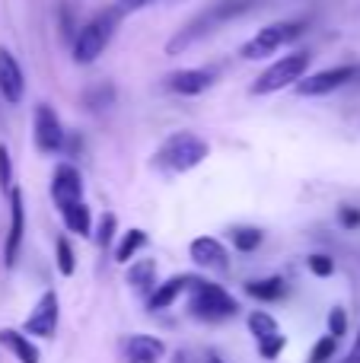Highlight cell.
<instances>
[{
  "label": "cell",
  "mask_w": 360,
  "mask_h": 363,
  "mask_svg": "<svg viewBox=\"0 0 360 363\" xmlns=\"http://www.w3.org/2000/svg\"><path fill=\"white\" fill-rule=\"evenodd\" d=\"M57 16H61V35L67 38V42H74V35H77V23H74V13H70V6H67V4H61Z\"/></svg>",
  "instance_id": "1f68e13d"
},
{
  "label": "cell",
  "mask_w": 360,
  "mask_h": 363,
  "mask_svg": "<svg viewBox=\"0 0 360 363\" xmlns=\"http://www.w3.org/2000/svg\"><path fill=\"white\" fill-rule=\"evenodd\" d=\"M118 23H121V13L115 10V6L89 19V23L74 35V61H77V64H93V61H99V55L108 48V42H112L115 29H118Z\"/></svg>",
  "instance_id": "277c9868"
},
{
  "label": "cell",
  "mask_w": 360,
  "mask_h": 363,
  "mask_svg": "<svg viewBox=\"0 0 360 363\" xmlns=\"http://www.w3.org/2000/svg\"><path fill=\"white\" fill-rule=\"evenodd\" d=\"M115 230H118V220H115V213H106V217L99 220V230H96V245L99 249H108L112 245V239H115Z\"/></svg>",
  "instance_id": "4316f807"
},
{
  "label": "cell",
  "mask_w": 360,
  "mask_h": 363,
  "mask_svg": "<svg viewBox=\"0 0 360 363\" xmlns=\"http://www.w3.org/2000/svg\"><path fill=\"white\" fill-rule=\"evenodd\" d=\"M26 96V77L19 61L13 57V51L0 48V99L6 106H19Z\"/></svg>",
  "instance_id": "5bb4252c"
},
{
  "label": "cell",
  "mask_w": 360,
  "mask_h": 363,
  "mask_svg": "<svg viewBox=\"0 0 360 363\" xmlns=\"http://www.w3.org/2000/svg\"><path fill=\"white\" fill-rule=\"evenodd\" d=\"M255 0H217V4H210L204 13H198L195 19H191L189 26H185L179 35H172L169 42H166V55H182L185 48H191V45L198 42V38H204L208 32H214L217 26L230 23V19L242 16L246 10H252Z\"/></svg>",
  "instance_id": "7a4b0ae2"
},
{
  "label": "cell",
  "mask_w": 360,
  "mask_h": 363,
  "mask_svg": "<svg viewBox=\"0 0 360 363\" xmlns=\"http://www.w3.org/2000/svg\"><path fill=\"white\" fill-rule=\"evenodd\" d=\"M246 294L252 300H261V303H278L281 296L287 294V284L284 277H265V281H249L246 284Z\"/></svg>",
  "instance_id": "44dd1931"
},
{
  "label": "cell",
  "mask_w": 360,
  "mask_h": 363,
  "mask_svg": "<svg viewBox=\"0 0 360 363\" xmlns=\"http://www.w3.org/2000/svg\"><path fill=\"white\" fill-rule=\"evenodd\" d=\"M335 351H338V338L325 335V338H319L316 345H313V351H310V363H329L332 357H335Z\"/></svg>",
  "instance_id": "484cf974"
},
{
  "label": "cell",
  "mask_w": 360,
  "mask_h": 363,
  "mask_svg": "<svg viewBox=\"0 0 360 363\" xmlns=\"http://www.w3.org/2000/svg\"><path fill=\"white\" fill-rule=\"evenodd\" d=\"M306 268H310L316 277H332L335 274V262H332L329 255H322V252H316V255L306 258Z\"/></svg>",
  "instance_id": "83f0119b"
},
{
  "label": "cell",
  "mask_w": 360,
  "mask_h": 363,
  "mask_svg": "<svg viewBox=\"0 0 360 363\" xmlns=\"http://www.w3.org/2000/svg\"><path fill=\"white\" fill-rule=\"evenodd\" d=\"M0 345H4L19 363H38L42 360V354H38V347L29 341V335L16 332V328H0Z\"/></svg>",
  "instance_id": "d6986e66"
},
{
  "label": "cell",
  "mask_w": 360,
  "mask_h": 363,
  "mask_svg": "<svg viewBox=\"0 0 360 363\" xmlns=\"http://www.w3.org/2000/svg\"><path fill=\"white\" fill-rule=\"evenodd\" d=\"M189 284H191V274H176L166 284H157V290L147 296V306H150L153 313H163V309H169L182 294H189Z\"/></svg>",
  "instance_id": "e0dca14e"
},
{
  "label": "cell",
  "mask_w": 360,
  "mask_h": 363,
  "mask_svg": "<svg viewBox=\"0 0 360 363\" xmlns=\"http://www.w3.org/2000/svg\"><path fill=\"white\" fill-rule=\"evenodd\" d=\"M313 64V55L310 51H293V55H284L281 61H274L259 80L252 83V96H271L284 86H297L300 80L306 77Z\"/></svg>",
  "instance_id": "5b68a950"
},
{
  "label": "cell",
  "mask_w": 360,
  "mask_h": 363,
  "mask_svg": "<svg viewBox=\"0 0 360 363\" xmlns=\"http://www.w3.org/2000/svg\"><path fill=\"white\" fill-rule=\"evenodd\" d=\"M32 138H35V150H38V153H61L64 138H67V131H64V125H61V118H57V112H55L51 106H45V102H38V106H35Z\"/></svg>",
  "instance_id": "52a82bcc"
},
{
  "label": "cell",
  "mask_w": 360,
  "mask_h": 363,
  "mask_svg": "<svg viewBox=\"0 0 360 363\" xmlns=\"http://www.w3.org/2000/svg\"><path fill=\"white\" fill-rule=\"evenodd\" d=\"M153 4H169V0H115V10H118L121 16H128V13H140Z\"/></svg>",
  "instance_id": "4dcf8cb0"
},
{
  "label": "cell",
  "mask_w": 360,
  "mask_h": 363,
  "mask_svg": "<svg viewBox=\"0 0 360 363\" xmlns=\"http://www.w3.org/2000/svg\"><path fill=\"white\" fill-rule=\"evenodd\" d=\"M55 264L64 277H74L77 271V255H74V245H70L67 236H57L55 239Z\"/></svg>",
  "instance_id": "d4e9b609"
},
{
  "label": "cell",
  "mask_w": 360,
  "mask_h": 363,
  "mask_svg": "<svg viewBox=\"0 0 360 363\" xmlns=\"http://www.w3.org/2000/svg\"><path fill=\"white\" fill-rule=\"evenodd\" d=\"M23 239H26L23 191H19V188H10V226H6V236H4V264H6V268H16L19 249H23Z\"/></svg>",
  "instance_id": "30bf717a"
},
{
  "label": "cell",
  "mask_w": 360,
  "mask_h": 363,
  "mask_svg": "<svg viewBox=\"0 0 360 363\" xmlns=\"http://www.w3.org/2000/svg\"><path fill=\"white\" fill-rule=\"evenodd\" d=\"M344 332H348V313H344L342 306H335L329 313V335L332 338H342Z\"/></svg>",
  "instance_id": "f546056e"
},
{
  "label": "cell",
  "mask_w": 360,
  "mask_h": 363,
  "mask_svg": "<svg viewBox=\"0 0 360 363\" xmlns=\"http://www.w3.org/2000/svg\"><path fill=\"white\" fill-rule=\"evenodd\" d=\"M150 242V236H147V230H140V226H134V230L125 233V239L118 242V249H115V262L118 264H128L134 255H137L144 245Z\"/></svg>",
  "instance_id": "7402d4cb"
},
{
  "label": "cell",
  "mask_w": 360,
  "mask_h": 363,
  "mask_svg": "<svg viewBox=\"0 0 360 363\" xmlns=\"http://www.w3.org/2000/svg\"><path fill=\"white\" fill-rule=\"evenodd\" d=\"M214 70H204V67H185L176 70V74L166 77V86L172 89L176 96H201L214 86Z\"/></svg>",
  "instance_id": "9a60e30c"
},
{
  "label": "cell",
  "mask_w": 360,
  "mask_h": 363,
  "mask_svg": "<svg viewBox=\"0 0 360 363\" xmlns=\"http://www.w3.org/2000/svg\"><path fill=\"white\" fill-rule=\"evenodd\" d=\"M303 32H306V23H293V19H287V23H271L255 32L240 48V55H242V61H261V57H271L274 51H281L284 45L297 42Z\"/></svg>",
  "instance_id": "8992f818"
},
{
  "label": "cell",
  "mask_w": 360,
  "mask_h": 363,
  "mask_svg": "<svg viewBox=\"0 0 360 363\" xmlns=\"http://www.w3.org/2000/svg\"><path fill=\"white\" fill-rule=\"evenodd\" d=\"M204 363H223V360H220V354L210 351V354H208V360H204Z\"/></svg>",
  "instance_id": "e575fe53"
},
{
  "label": "cell",
  "mask_w": 360,
  "mask_h": 363,
  "mask_svg": "<svg viewBox=\"0 0 360 363\" xmlns=\"http://www.w3.org/2000/svg\"><path fill=\"white\" fill-rule=\"evenodd\" d=\"M249 332H252L255 345H259L261 360H278V354L287 347V338L281 335L278 322L268 313H261V309H255V313L249 315Z\"/></svg>",
  "instance_id": "9c48e42d"
},
{
  "label": "cell",
  "mask_w": 360,
  "mask_h": 363,
  "mask_svg": "<svg viewBox=\"0 0 360 363\" xmlns=\"http://www.w3.org/2000/svg\"><path fill=\"white\" fill-rule=\"evenodd\" d=\"M131 268H128L125 281L131 284V290L137 296H150L153 290H157V262L153 258H137V262H128Z\"/></svg>",
  "instance_id": "ac0fdd59"
},
{
  "label": "cell",
  "mask_w": 360,
  "mask_h": 363,
  "mask_svg": "<svg viewBox=\"0 0 360 363\" xmlns=\"http://www.w3.org/2000/svg\"><path fill=\"white\" fill-rule=\"evenodd\" d=\"M166 357V345L153 335H131L125 345V360L128 363H159Z\"/></svg>",
  "instance_id": "2e32d148"
},
{
  "label": "cell",
  "mask_w": 360,
  "mask_h": 363,
  "mask_svg": "<svg viewBox=\"0 0 360 363\" xmlns=\"http://www.w3.org/2000/svg\"><path fill=\"white\" fill-rule=\"evenodd\" d=\"M208 157H210L208 140H201L191 131H176L153 153V166L159 172H166V176H182V172H191L195 166H201Z\"/></svg>",
  "instance_id": "6da1fadb"
},
{
  "label": "cell",
  "mask_w": 360,
  "mask_h": 363,
  "mask_svg": "<svg viewBox=\"0 0 360 363\" xmlns=\"http://www.w3.org/2000/svg\"><path fill=\"white\" fill-rule=\"evenodd\" d=\"M57 322H61V300H57L55 290H45V294L38 296L35 309L29 313V319L23 322V332L35 335V338H55Z\"/></svg>",
  "instance_id": "ba28073f"
},
{
  "label": "cell",
  "mask_w": 360,
  "mask_h": 363,
  "mask_svg": "<svg viewBox=\"0 0 360 363\" xmlns=\"http://www.w3.org/2000/svg\"><path fill=\"white\" fill-rule=\"evenodd\" d=\"M0 188L10 191L13 188V157H10V147L0 144Z\"/></svg>",
  "instance_id": "f1b7e54d"
},
{
  "label": "cell",
  "mask_w": 360,
  "mask_h": 363,
  "mask_svg": "<svg viewBox=\"0 0 360 363\" xmlns=\"http://www.w3.org/2000/svg\"><path fill=\"white\" fill-rule=\"evenodd\" d=\"M115 86L112 83H96V86H89L86 93H83V106L89 108V112H102V108L115 106Z\"/></svg>",
  "instance_id": "603a6c76"
},
{
  "label": "cell",
  "mask_w": 360,
  "mask_h": 363,
  "mask_svg": "<svg viewBox=\"0 0 360 363\" xmlns=\"http://www.w3.org/2000/svg\"><path fill=\"white\" fill-rule=\"evenodd\" d=\"M338 220H342L344 230H360V207L344 204L342 211H338Z\"/></svg>",
  "instance_id": "d6a6232c"
},
{
  "label": "cell",
  "mask_w": 360,
  "mask_h": 363,
  "mask_svg": "<svg viewBox=\"0 0 360 363\" xmlns=\"http://www.w3.org/2000/svg\"><path fill=\"white\" fill-rule=\"evenodd\" d=\"M189 313L201 322H223V319H233V315L240 313V303H236L220 284L191 277V284H189Z\"/></svg>",
  "instance_id": "3957f363"
},
{
  "label": "cell",
  "mask_w": 360,
  "mask_h": 363,
  "mask_svg": "<svg viewBox=\"0 0 360 363\" xmlns=\"http://www.w3.org/2000/svg\"><path fill=\"white\" fill-rule=\"evenodd\" d=\"M189 255H191V262H195L198 268L220 271V274H223V271H230V252H227V245H223L220 239H214V236L191 239Z\"/></svg>",
  "instance_id": "7c38bea8"
},
{
  "label": "cell",
  "mask_w": 360,
  "mask_h": 363,
  "mask_svg": "<svg viewBox=\"0 0 360 363\" xmlns=\"http://www.w3.org/2000/svg\"><path fill=\"white\" fill-rule=\"evenodd\" d=\"M357 77L354 64H342V67H329V70H319V74H310L297 83V93L300 96H325V93H335L342 89L344 83H351Z\"/></svg>",
  "instance_id": "8fae6325"
},
{
  "label": "cell",
  "mask_w": 360,
  "mask_h": 363,
  "mask_svg": "<svg viewBox=\"0 0 360 363\" xmlns=\"http://www.w3.org/2000/svg\"><path fill=\"white\" fill-rule=\"evenodd\" d=\"M51 198H55L57 211L74 204V201H83V176L77 166H70V163L55 166V176H51Z\"/></svg>",
  "instance_id": "4fadbf2b"
},
{
  "label": "cell",
  "mask_w": 360,
  "mask_h": 363,
  "mask_svg": "<svg viewBox=\"0 0 360 363\" xmlns=\"http://www.w3.org/2000/svg\"><path fill=\"white\" fill-rule=\"evenodd\" d=\"M261 239H265V233L259 226H233V233H230V242H233L236 252H255L261 245Z\"/></svg>",
  "instance_id": "cb8c5ba5"
},
{
  "label": "cell",
  "mask_w": 360,
  "mask_h": 363,
  "mask_svg": "<svg viewBox=\"0 0 360 363\" xmlns=\"http://www.w3.org/2000/svg\"><path fill=\"white\" fill-rule=\"evenodd\" d=\"M61 220L67 226V233H74V236H93V213H89L86 201H74V204L61 207Z\"/></svg>",
  "instance_id": "ffe728a7"
},
{
  "label": "cell",
  "mask_w": 360,
  "mask_h": 363,
  "mask_svg": "<svg viewBox=\"0 0 360 363\" xmlns=\"http://www.w3.org/2000/svg\"><path fill=\"white\" fill-rule=\"evenodd\" d=\"M342 363H360V335L354 338V347H351V354H348V357H344Z\"/></svg>",
  "instance_id": "836d02e7"
}]
</instances>
